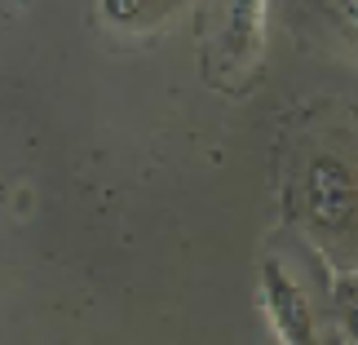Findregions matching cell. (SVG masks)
Masks as SVG:
<instances>
[{
    "instance_id": "1",
    "label": "cell",
    "mask_w": 358,
    "mask_h": 345,
    "mask_svg": "<svg viewBox=\"0 0 358 345\" xmlns=\"http://www.w3.org/2000/svg\"><path fill=\"white\" fill-rule=\"evenodd\" d=\"M261 301H266V310H270V323H274V337L279 341H292V345L314 341L310 297L301 293L296 279L279 261H266V266H261Z\"/></svg>"
},
{
    "instance_id": "2",
    "label": "cell",
    "mask_w": 358,
    "mask_h": 345,
    "mask_svg": "<svg viewBox=\"0 0 358 345\" xmlns=\"http://www.w3.org/2000/svg\"><path fill=\"white\" fill-rule=\"evenodd\" d=\"M310 217L323 230H345L354 217V177L336 160H314L310 169Z\"/></svg>"
},
{
    "instance_id": "3",
    "label": "cell",
    "mask_w": 358,
    "mask_h": 345,
    "mask_svg": "<svg viewBox=\"0 0 358 345\" xmlns=\"http://www.w3.org/2000/svg\"><path fill=\"white\" fill-rule=\"evenodd\" d=\"M261 31V0H230V18H226V53L243 58L248 49H257Z\"/></svg>"
},
{
    "instance_id": "4",
    "label": "cell",
    "mask_w": 358,
    "mask_h": 345,
    "mask_svg": "<svg viewBox=\"0 0 358 345\" xmlns=\"http://www.w3.org/2000/svg\"><path fill=\"white\" fill-rule=\"evenodd\" d=\"M186 0H102V13L120 27H155Z\"/></svg>"
}]
</instances>
